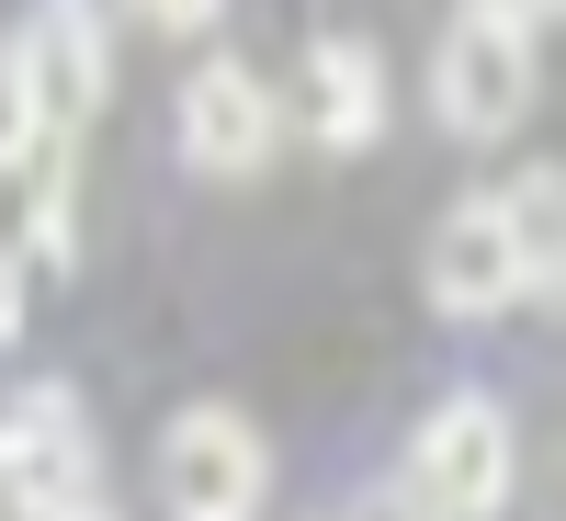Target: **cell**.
Instances as JSON below:
<instances>
[{
    "mask_svg": "<svg viewBox=\"0 0 566 521\" xmlns=\"http://www.w3.org/2000/svg\"><path fill=\"white\" fill-rule=\"evenodd\" d=\"M431 103H442L453 136H510L533 114V12L522 0H464V12L442 23Z\"/></svg>",
    "mask_w": 566,
    "mask_h": 521,
    "instance_id": "cell-1",
    "label": "cell"
},
{
    "mask_svg": "<svg viewBox=\"0 0 566 521\" xmlns=\"http://www.w3.org/2000/svg\"><path fill=\"white\" fill-rule=\"evenodd\" d=\"M510 419L499 397H442L408 442V521H499L510 499Z\"/></svg>",
    "mask_w": 566,
    "mask_h": 521,
    "instance_id": "cell-2",
    "label": "cell"
},
{
    "mask_svg": "<svg viewBox=\"0 0 566 521\" xmlns=\"http://www.w3.org/2000/svg\"><path fill=\"white\" fill-rule=\"evenodd\" d=\"M159 488L181 521H261L272 499V454L239 408H181L170 442H159Z\"/></svg>",
    "mask_w": 566,
    "mask_h": 521,
    "instance_id": "cell-3",
    "label": "cell"
},
{
    "mask_svg": "<svg viewBox=\"0 0 566 521\" xmlns=\"http://www.w3.org/2000/svg\"><path fill=\"white\" fill-rule=\"evenodd\" d=\"M419 283H431L442 317H499V306H522V250H510L499 194H464V205L431 227V261H419Z\"/></svg>",
    "mask_w": 566,
    "mask_h": 521,
    "instance_id": "cell-4",
    "label": "cell"
},
{
    "mask_svg": "<svg viewBox=\"0 0 566 521\" xmlns=\"http://www.w3.org/2000/svg\"><path fill=\"white\" fill-rule=\"evenodd\" d=\"M181 159L216 170V181H250L272 159V91L239 58H205L193 80H181Z\"/></svg>",
    "mask_w": 566,
    "mask_h": 521,
    "instance_id": "cell-5",
    "label": "cell"
},
{
    "mask_svg": "<svg viewBox=\"0 0 566 521\" xmlns=\"http://www.w3.org/2000/svg\"><path fill=\"white\" fill-rule=\"evenodd\" d=\"M91 477V431H80V397L69 386H34L12 419H0V499L12 510H57Z\"/></svg>",
    "mask_w": 566,
    "mask_h": 521,
    "instance_id": "cell-6",
    "label": "cell"
},
{
    "mask_svg": "<svg viewBox=\"0 0 566 521\" xmlns=\"http://www.w3.org/2000/svg\"><path fill=\"white\" fill-rule=\"evenodd\" d=\"M12 45H23V69H34L45 125H69V114H91V103H103L114 58H103V12H91V0H45V12H34V34H12Z\"/></svg>",
    "mask_w": 566,
    "mask_h": 521,
    "instance_id": "cell-7",
    "label": "cell"
},
{
    "mask_svg": "<svg viewBox=\"0 0 566 521\" xmlns=\"http://www.w3.org/2000/svg\"><path fill=\"white\" fill-rule=\"evenodd\" d=\"M0 261H69V136L45 125L23 159H0Z\"/></svg>",
    "mask_w": 566,
    "mask_h": 521,
    "instance_id": "cell-8",
    "label": "cell"
},
{
    "mask_svg": "<svg viewBox=\"0 0 566 521\" xmlns=\"http://www.w3.org/2000/svg\"><path fill=\"white\" fill-rule=\"evenodd\" d=\"M306 125L317 148H374V125H386V80H374V45H317L306 58Z\"/></svg>",
    "mask_w": 566,
    "mask_h": 521,
    "instance_id": "cell-9",
    "label": "cell"
},
{
    "mask_svg": "<svg viewBox=\"0 0 566 521\" xmlns=\"http://www.w3.org/2000/svg\"><path fill=\"white\" fill-rule=\"evenodd\" d=\"M510 216V250H522V295H555V261H566V181L522 170V194H499Z\"/></svg>",
    "mask_w": 566,
    "mask_h": 521,
    "instance_id": "cell-10",
    "label": "cell"
},
{
    "mask_svg": "<svg viewBox=\"0 0 566 521\" xmlns=\"http://www.w3.org/2000/svg\"><path fill=\"white\" fill-rule=\"evenodd\" d=\"M45 136V103H34V69H23V45H0V159H23Z\"/></svg>",
    "mask_w": 566,
    "mask_h": 521,
    "instance_id": "cell-11",
    "label": "cell"
},
{
    "mask_svg": "<svg viewBox=\"0 0 566 521\" xmlns=\"http://www.w3.org/2000/svg\"><path fill=\"white\" fill-rule=\"evenodd\" d=\"M136 12H148L159 34H205V23H216V0H136Z\"/></svg>",
    "mask_w": 566,
    "mask_h": 521,
    "instance_id": "cell-12",
    "label": "cell"
},
{
    "mask_svg": "<svg viewBox=\"0 0 566 521\" xmlns=\"http://www.w3.org/2000/svg\"><path fill=\"white\" fill-rule=\"evenodd\" d=\"M12 329H23V272L0 261V341H12Z\"/></svg>",
    "mask_w": 566,
    "mask_h": 521,
    "instance_id": "cell-13",
    "label": "cell"
},
{
    "mask_svg": "<svg viewBox=\"0 0 566 521\" xmlns=\"http://www.w3.org/2000/svg\"><path fill=\"white\" fill-rule=\"evenodd\" d=\"M34 521H114V510H91V499H57V510H34Z\"/></svg>",
    "mask_w": 566,
    "mask_h": 521,
    "instance_id": "cell-14",
    "label": "cell"
}]
</instances>
